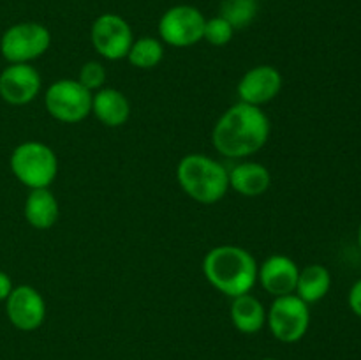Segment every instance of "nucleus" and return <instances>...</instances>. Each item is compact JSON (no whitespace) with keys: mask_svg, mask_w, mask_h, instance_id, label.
Segmentation results:
<instances>
[{"mask_svg":"<svg viewBox=\"0 0 361 360\" xmlns=\"http://www.w3.org/2000/svg\"><path fill=\"white\" fill-rule=\"evenodd\" d=\"M358 246H360V249H361V222H360V226H358Z\"/></svg>","mask_w":361,"mask_h":360,"instance_id":"393cba45","label":"nucleus"},{"mask_svg":"<svg viewBox=\"0 0 361 360\" xmlns=\"http://www.w3.org/2000/svg\"><path fill=\"white\" fill-rule=\"evenodd\" d=\"M257 2H259V0H257ZM264 2H270V0H264Z\"/></svg>","mask_w":361,"mask_h":360,"instance_id":"bb28decb","label":"nucleus"},{"mask_svg":"<svg viewBox=\"0 0 361 360\" xmlns=\"http://www.w3.org/2000/svg\"><path fill=\"white\" fill-rule=\"evenodd\" d=\"M44 108L56 122L80 124L92 115V92L78 80L62 78L46 88Z\"/></svg>","mask_w":361,"mask_h":360,"instance_id":"423d86ee","label":"nucleus"},{"mask_svg":"<svg viewBox=\"0 0 361 360\" xmlns=\"http://www.w3.org/2000/svg\"><path fill=\"white\" fill-rule=\"evenodd\" d=\"M298 274V263L286 254H271L257 265V282L274 299L295 293Z\"/></svg>","mask_w":361,"mask_h":360,"instance_id":"ddd939ff","label":"nucleus"},{"mask_svg":"<svg viewBox=\"0 0 361 360\" xmlns=\"http://www.w3.org/2000/svg\"><path fill=\"white\" fill-rule=\"evenodd\" d=\"M6 314L14 328L34 332L46 320V300L37 288L28 284L14 286L6 300Z\"/></svg>","mask_w":361,"mask_h":360,"instance_id":"9d476101","label":"nucleus"},{"mask_svg":"<svg viewBox=\"0 0 361 360\" xmlns=\"http://www.w3.org/2000/svg\"><path fill=\"white\" fill-rule=\"evenodd\" d=\"M229 318L233 327L247 335L257 334L267 325V309L263 302L250 293L231 299Z\"/></svg>","mask_w":361,"mask_h":360,"instance_id":"dca6fc26","label":"nucleus"},{"mask_svg":"<svg viewBox=\"0 0 361 360\" xmlns=\"http://www.w3.org/2000/svg\"><path fill=\"white\" fill-rule=\"evenodd\" d=\"M9 166L13 175L28 189H46L59 173V157L42 141H23L11 152Z\"/></svg>","mask_w":361,"mask_h":360,"instance_id":"20e7f679","label":"nucleus"},{"mask_svg":"<svg viewBox=\"0 0 361 360\" xmlns=\"http://www.w3.org/2000/svg\"><path fill=\"white\" fill-rule=\"evenodd\" d=\"M235 32L236 30L228 20H224L222 16H214L204 23L203 41H207L212 46H226L231 42Z\"/></svg>","mask_w":361,"mask_h":360,"instance_id":"412c9836","label":"nucleus"},{"mask_svg":"<svg viewBox=\"0 0 361 360\" xmlns=\"http://www.w3.org/2000/svg\"><path fill=\"white\" fill-rule=\"evenodd\" d=\"M106 78H108V73H106V67L102 66L97 60H88L81 66L80 74H78L76 80L83 85L87 90H90L92 94L97 92L99 88L104 87Z\"/></svg>","mask_w":361,"mask_h":360,"instance_id":"4be33fe9","label":"nucleus"},{"mask_svg":"<svg viewBox=\"0 0 361 360\" xmlns=\"http://www.w3.org/2000/svg\"><path fill=\"white\" fill-rule=\"evenodd\" d=\"M203 275L217 292L229 299L250 293L257 282V261L240 246H215L204 254Z\"/></svg>","mask_w":361,"mask_h":360,"instance_id":"f03ea898","label":"nucleus"},{"mask_svg":"<svg viewBox=\"0 0 361 360\" xmlns=\"http://www.w3.org/2000/svg\"><path fill=\"white\" fill-rule=\"evenodd\" d=\"M92 115L106 127H122L130 116V102L118 88L102 87L92 94Z\"/></svg>","mask_w":361,"mask_h":360,"instance_id":"4468645a","label":"nucleus"},{"mask_svg":"<svg viewBox=\"0 0 361 360\" xmlns=\"http://www.w3.org/2000/svg\"><path fill=\"white\" fill-rule=\"evenodd\" d=\"M282 74L277 67L270 64L254 66L240 78L236 85V94L240 102L263 108L264 104L274 101L282 90Z\"/></svg>","mask_w":361,"mask_h":360,"instance_id":"9b49d317","label":"nucleus"},{"mask_svg":"<svg viewBox=\"0 0 361 360\" xmlns=\"http://www.w3.org/2000/svg\"><path fill=\"white\" fill-rule=\"evenodd\" d=\"M257 14V0H222L221 14L235 30L249 27Z\"/></svg>","mask_w":361,"mask_h":360,"instance_id":"aec40b11","label":"nucleus"},{"mask_svg":"<svg viewBox=\"0 0 361 360\" xmlns=\"http://www.w3.org/2000/svg\"><path fill=\"white\" fill-rule=\"evenodd\" d=\"M331 289V274L324 265L312 263L305 268H300L298 281H296L295 295L300 296L305 304H316L323 300Z\"/></svg>","mask_w":361,"mask_h":360,"instance_id":"a211bd4d","label":"nucleus"},{"mask_svg":"<svg viewBox=\"0 0 361 360\" xmlns=\"http://www.w3.org/2000/svg\"><path fill=\"white\" fill-rule=\"evenodd\" d=\"M13 281H11L9 274L4 270H0V302H6L7 296L13 292Z\"/></svg>","mask_w":361,"mask_h":360,"instance_id":"b1692460","label":"nucleus"},{"mask_svg":"<svg viewBox=\"0 0 361 360\" xmlns=\"http://www.w3.org/2000/svg\"><path fill=\"white\" fill-rule=\"evenodd\" d=\"M176 182L190 200L201 205L217 203L229 191L228 168L217 159L197 152L180 159Z\"/></svg>","mask_w":361,"mask_h":360,"instance_id":"7ed1b4c3","label":"nucleus"},{"mask_svg":"<svg viewBox=\"0 0 361 360\" xmlns=\"http://www.w3.org/2000/svg\"><path fill=\"white\" fill-rule=\"evenodd\" d=\"M42 87L39 71L32 64H9L0 73V97L11 106L34 101Z\"/></svg>","mask_w":361,"mask_h":360,"instance_id":"f8f14e48","label":"nucleus"},{"mask_svg":"<svg viewBox=\"0 0 361 360\" xmlns=\"http://www.w3.org/2000/svg\"><path fill=\"white\" fill-rule=\"evenodd\" d=\"M229 189L236 191L243 198L263 196L271 186L268 168L256 161H242L228 169Z\"/></svg>","mask_w":361,"mask_h":360,"instance_id":"2eb2a0df","label":"nucleus"},{"mask_svg":"<svg viewBox=\"0 0 361 360\" xmlns=\"http://www.w3.org/2000/svg\"><path fill=\"white\" fill-rule=\"evenodd\" d=\"M134 41L129 21L116 13H104L90 27V42L95 52L109 62L123 60Z\"/></svg>","mask_w":361,"mask_h":360,"instance_id":"1a4fd4ad","label":"nucleus"},{"mask_svg":"<svg viewBox=\"0 0 361 360\" xmlns=\"http://www.w3.org/2000/svg\"><path fill=\"white\" fill-rule=\"evenodd\" d=\"M261 360H277V359H271V356H264V359H261Z\"/></svg>","mask_w":361,"mask_h":360,"instance_id":"a878e982","label":"nucleus"},{"mask_svg":"<svg viewBox=\"0 0 361 360\" xmlns=\"http://www.w3.org/2000/svg\"><path fill=\"white\" fill-rule=\"evenodd\" d=\"M51 46V32L37 21H21L0 37V53L9 64H32Z\"/></svg>","mask_w":361,"mask_h":360,"instance_id":"39448f33","label":"nucleus"},{"mask_svg":"<svg viewBox=\"0 0 361 360\" xmlns=\"http://www.w3.org/2000/svg\"><path fill=\"white\" fill-rule=\"evenodd\" d=\"M207 18L197 7L178 4L166 11L157 25L159 39L171 48H190L203 41Z\"/></svg>","mask_w":361,"mask_h":360,"instance_id":"6e6552de","label":"nucleus"},{"mask_svg":"<svg viewBox=\"0 0 361 360\" xmlns=\"http://www.w3.org/2000/svg\"><path fill=\"white\" fill-rule=\"evenodd\" d=\"M267 325L277 341L286 344L302 341L310 327L309 304L295 293L277 296L267 311Z\"/></svg>","mask_w":361,"mask_h":360,"instance_id":"0eeeda50","label":"nucleus"},{"mask_svg":"<svg viewBox=\"0 0 361 360\" xmlns=\"http://www.w3.org/2000/svg\"><path fill=\"white\" fill-rule=\"evenodd\" d=\"M271 124L263 108L236 102L217 119L212 145L228 159H247L257 154L270 138Z\"/></svg>","mask_w":361,"mask_h":360,"instance_id":"f257e3e1","label":"nucleus"},{"mask_svg":"<svg viewBox=\"0 0 361 360\" xmlns=\"http://www.w3.org/2000/svg\"><path fill=\"white\" fill-rule=\"evenodd\" d=\"M348 304L349 309H351L356 316L361 318V279H358V281L351 286V289H349Z\"/></svg>","mask_w":361,"mask_h":360,"instance_id":"5701e85b","label":"nucleus"},{"mask_svg":"<svg viewBox=\"0 0 361 360\" xmlns=\"http://www.w3.org/2000/svg\"><path fill=\"white\" fill-rule=\"evenodd\" d=\"M23 214L28 224L35 229H49L59 221L60 207L55 194L46 189H32L23 205Z\"/></svg>","mask_w":361,"mask_h":360,"instance_id":"f3484780","label":"nucleus"},{"mask_svg":"<svg viewBox=\"0 0 361 360\" xmlns=\"http://www.w3.org/2000/svg\"><path fill=\"white\" fill-rule=\"evenodd\" d=\"M126 59L136 69H154L164 60V42L150 35L134 39Z\"/></svg>","mask_w":361,"mask_h":360,"instance_id":"6ab92c4d","label":"nucleus"}]
</instances>
